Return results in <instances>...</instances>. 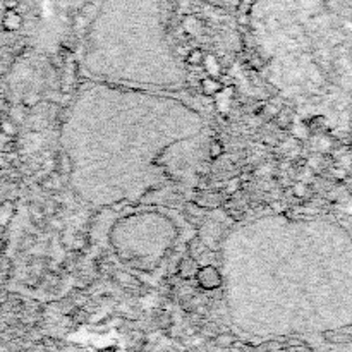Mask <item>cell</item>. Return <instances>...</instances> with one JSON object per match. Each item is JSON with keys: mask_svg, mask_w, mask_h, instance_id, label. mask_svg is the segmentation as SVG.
<instances>
[{"mask_svg": "<svg viewBox=\"0 0 352 352\" xmlns=\"http://www.w3.org/2000/svg\"><path fill=\"white\" fill-rule=\"evenodd\" d=\"M196 282L201 285L204 291H213L222 285V275H220L218 268L213 265H204L196 270Z\"/></svg>", "mask_w": 352, "mask_h": 352, "instance_id": "obj_1", "label": "cell"}, {"mask_svg": "<svg viewBox=\"0 0 352 352\" xmlns=\"http://www.w3.org/2000/svg\"><path fill=\"white\" fill-rule=\"evenodd\" d=\"M23 14L17 11V9H9V11H6V14H4L2 17V26L6 31H17V29L23 28Z\"/></svg>", "mask_w": 352, "mask_h": 352, "instance_id": "obj_2", "label": "cell"}, {"mask_svg": "<svg viewBox=\"0 0 352 352\" xmlns=\"http://www.w3.org/2000/svg\"><path fill=\"white\" fill-rule=\"evenodd\" d=\"M196 260H194L193 256H188V258H182V260L179 261V266H177V273L180 278H191L196 275Z\"/></svg>", "mask_w": 352, "mask_h": 352, "instance_id": "obj_3", "label": "cell"}, {"mask_svg": "<svg viewBox=\"0 0 352 352\" xmlns=\"http://www.w3.org/2000/svg\"><path fill=\"white\" fill-rule=\"evenodd\" d=\"M72 160H71V156L67 155V153H60L58 155V158H57V162H55V170H57V174L60 175V177H69V175L72 174Z\"/></svg>", "mask_w": 352, "mask_h": 352, "instance_id": "obj_4", "label": "cell"}, {"mask_svg": "<svg viewBox=\"0 0 352 352\" xmlns=\"http://www.w3.org/2000/svg\"><path fill=\"white\" fill-rule=\"evenodd\" d=\"M222 82L218 79H215V77H204L201 79V90L204 95L212 96V95H218L220 91H222Z\"/></svg>", "mask_w": 352, "mask_h": 352, "instance_id": "obj_5", "label": "cell"}, {"mask_svg": "<svg viewBox=\"0 0 352 352\" xmlns=\"http://www.w3.org/2000/svg\"><path fill=\"white\" fill-rule=\"evenodd\" d=\"M182 23H184V28L188 29L189 35H199V33H201V29H203L201 21H199L196 16H185Z\"/></svg>", "mask_w": 352, "mask_h": 352, "instance_id": "obj_6", "label": "cell"}, {"mask_svg": "<svg viewBox=\"0 0 352 352\" xmlns=\"http://www.w3.org/2000/svg\"><path fill=\"white\" fill-rule=\"evenodd\" d=\"M204 52L203 50H199V48H193L189 53H188V57H185V60H188L189 66H193V67H199V66H203L204 64Z\"/></svg>", "mask_w": 352, "mask_h": 352, "instance_id": "obj_7", "label": "cell"}, {"mask_svg": "<svg viewBox=\"0 0 352 352\" xmlns=\"http://www.w3.org/2000/svg\"><path fill=\"white\" fill-rule=\"evenodd\" d=\"M0 133L14 138L17 134V127L14 124V119H0Z\"/></svg>", "mask_w": 352, "mask_h": 352, "instance_id": "obj_8", "label": "cell"}, {"mask_svg": "<svg viewBox=\"0 0 352 352\" xmlns=\"http://www.w3.org/2000/svg\"><path fill=\"white\" fill-rule=\"evenodd\" d=\"M115 280H119L124 283V287H139V282L136 280V278L131 275V273H126V272H117L114 275Z\"/></svg>", "mask_w": 352, "mask_h": 352, "instance_id": "obj_9", "label": "cell"}, {"mask_svg": "<svg viewBox=\"0 0 352 352\" xmlns=\"http://www.w3.org/2000/svg\"><path fill=\"white\" fill-rule=\"evenodd\" d=\"M29 217L35 220L36 223L42 222V220L47 217L45 208H43L42 204H38V203H31V204H29Z\"/></svg>", "mask_w": 352, "mask_h": 352, "instance_id": "obj_10", "label": "cell"}, {"mask_svg": "<svg viewBox=\"0 0 352 352\" xmlns=\"http://www.w3.org/2000/svg\"><path fill=\"white\" fill-rule=\"evenodd\" d=\"M11 217H12V203L7 201L2 208H0V227H6Z\"/></svg>", "mask_w": 352, "mask_h": 352, "instance_id": "obj_11", "label": "cell"}, {"mask_svg": "<svg viewBox=\"0 0 352 352\" xmlns=\"http://www.w3.org/2000/svg\"><path fill=\"white\" fill-rule=\"evenodd\" d=\"M210 156L215 160V158H220V156L223 155V144L220 143L218 139H213L212 143H210V150H208Z\"/></svg>", "mask_w": 352, "mask_h": 352, "instance_id": "obj_12", "label": "cell"}, {"mask_svg": "<svg viewBox=\"0 0 352 352\" xmlns=\"http://www.w3.org/2000/svg\"><path fill=\"white\" fill-rule=\"evenodd\" d=\"M38 101H40V96L35 95V93H29L26 98H24L23 103H24V107H35Z\"/></svg>", "mask_w": 352, "mask_h": 352, "instance_id": "obj_13", "label": "cell"}, {"mask_svg": "<svg viewBox=\"0 0 352 352\" xmlns=\"http://www.w3.org/2000/svg\"><path fill=\"white\" fill-rule=\"evenodd\" d=\"M2 150H4V151H7V153H9V151H16V150H17L16 141H14V139H12V141H7V143L2 146Z\"/></svg>", "mask_w": 352, "mask_h": 352, "instance_id": "obj_14", "label": "cell"}, {"mask_svg": "<svg viewBox=\"0 0 352 352\" xmlns=\"http://www.w3.org/2000/svg\"><path fill=\"white\" fill-rule=\"evenodd\" d=\"M206 2L210 4V6H215V7H223L227 6L231 0H206Z\"/></svg>", "mask_w": 352, "mask_h": 352, "instance_id": "obj_15", "label": "cell"}, {"mask_svg": "<svg viewBox=\"0 0 352 352\" xmlns=\"http://www.w3.org/2000/svg\"><path fill=\"white\" fill-rule=\"evenodd\" d=\"M4 6H6V11H9V9H17L19 2L17 0H4Z\"/></svg>", "mask_w": 352, "mask_h": 352, "instance_id": "obj_16", "label": "cell"}, {"mask_svg": "<svg viewBox=\"0 0 352 352\" xmlns=\"http://www.w3.org/2000/svg\"><path fill=\"white\" fill-rule=\"evenodd\" d=\"M33 242H35V237H33V236H28V237L23 241V246H24V247H29V246H33Z\"/></svg>", "mask_w": 352, "mask_h": 352, "instance_id": "obj_17", "label": "cell"}, {"mask_svg": "<svg viewBox=\"0 0 352 352\" xmlns=\"http://www.w3.org/2000/svg\"><path fill=\"white\" fill-rule=\"evenodd\" d=\"M2 254H4V242L0 241V258H2Z\"/></svg>", "mask_w": 352, "mask_h": 352, "instance_id": "obj_18", "label": "cell"}, {"mask_svg": "<svg viewBox=\"0 0 352 352\" xmlns=\"http://www.w3.org/2000/svg\"><path fill=\"white\" fill-rule=\"evenodd\" d=\"M4 107H6V101H4L2 98H0V110H2V109H4Z\"/></svg>", "mask_w": 352, "mask_h": 352, "instance_id": "obj_19", "label": "cell"}, {"mask_svg": "<svg viewBox=\"0 0 352 352\" xmlns=\"http://www.w3.org/2000/svg\"><path fill=\"white\" fill-rule=\"evenodd\" d=\"M0 119H2V117H0Z\"/></svg>", "mask_w": 352, "mask_h": 352, "instance_id": "obj_20", "label": "cell"}]
</instances>
